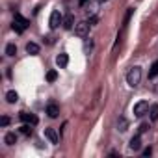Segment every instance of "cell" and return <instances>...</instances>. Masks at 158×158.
Returning a JSON list of instances; mask_svg holds the SVG:
<instances>
[{
	"label": "cell",
	"mask_w": 158,
	"mask_h": 158,
	"mask_svg": "<svg viewBox=\"0 0 158 158\" xmlns=\"http://www.w3.org/2000/svg\"><path fill=\"white\" fill-rule=\"evenodd\" d=\"M4 141H6V145H15V143H17V136H15V132H8L6 138H4Z\"/></svg>",
	"instance_id": "obj_14"
},
{
	"label": "cell",
	"mask_w": 158,
	"mask_h": 158,
	"mask_svg": "<svg viewBox=\"0 0 158 158\" xmlns=\"http://www.w3.org/2000/svg\"><path fill=\"white\" fill-rule=\"evenodd\" d=\"M151 154H152V149H151V147L143 149V156H151Z\"/></svg>",
	"instance_id": "obj_25"
},
{
	"label": "cell",
	"mask_w": 158,
	"mask_h": 158,
	"mask_svg": "<svg viewBox=\"0 0 158 158\" xmlns=\"http://www.w3.org/2000/svg\"><path fill=\"white\" fill-rule=\"evenodd\" d=\"M104 2H108V0H99V4H104Z\"/></svg>",
	"instance_id": "obj_27"
},
{
	"label": "cell",
	"mask_w": 158,
	"mask_h": 158,
	"mask_svg": "<svg viewBox=\"0 0 158 158\" xmlns=\"http://www.w3.org/2000/svg\"><path fill=\"white\" fill-rule=\"evenodd\" d=\"M156 74H158V61L152 63V67H151V71H149V78H154Z\"/></svg>",
	"instance_id": "obj_18"
},
{
	"label": "cell",
	"mask_w": 158,
	"mask_h": 158,
	"mask_svg": "<svg viewBox=\"0 0 158 158\" xmlns=\"http://www.w3.org/2000/svg\"><path fill=\"white\" fill-rule=\"evenodd\" d=\"M6 54H8V56H15V54H17V47H15L13 43L6 45Z\"/></svg>",
	"instance_id": "obj_16"
},
{
	"label": "cell",
	"mask_w": 158,
	"mask_h": 158,
	"mask_svg": "<svg viewBox=\"0 0 158 158\" xmlns=\"http://www.w3.org/2000/svg\"><path fill=\"white\" fill-rule=\"evenodd\" d=\"M26 52L32 54V56L39 54V45H37V43H28V45H26Z\"/></svg>",
	"instance_id": "obj_12"
},
{
	"label": "cell",
	"mask_w": 158,
	"mask_h": 158,
	"mask_svg": "<svg viewBox=\"0 0 158 158\" xmlns=\"http://www.w3.org/2000/svg\"><path fill=\"white\" fill-rule=\"evenodd\" d=\"M56 63H58V67H67V63H69V56H67L65 52H61V54L56 58Z\"/></svg>",
	"instance_id": "obj_11"
},
{
	"label": "cell",
	"mask_w": 158,
	"mask_h": 158,
	"mask_svg": "<svg viewBox=\"0 0 158 158\" xmlns=\"http://www.w3.org/2000/svg\"><path fill=\"white\" fill-rule=\"evenodd\" d=\"M30 26V21L28 19H24L21 13H15V19H13V24H11V28H13V32H17V34H23L26 28Z\"/></svg>",
	"instance_id": "obj_2"
},
{
	"label": "cell",
	"mask_w": 158,
	"mask_h": 158,
	"mask_svg": "<svg viewBox=\"0 0 158 158\" xmlns=\"http://www.w3.org/2000/svg\"><path fill=\"white\" fill-rule=\"evenodd\" d=\"M21 132H23L24 136H32V128H30V123H24V125L21 127Z\"/></svg>",
	"instance_id": "obj_17"
},
{
	"label": "cell",
	"mask_w": 158,
	"mask_h": 158,
	"mask_svg": "<svg viewBox=\"0 0 158 158\" xmlns=\"http://www.w3.org/2000/svg\"><path fill=\"white\" fill-rule=\"evenodd\" d=\"M128 147H130V151H139V149H141V138H139V134H136V136L130 139Z\"/></svg>",
	"instance_id": "obj_9"
},
{
	"label": "cell",
	"mask_w": 158,
	"mask_h": 158,
	"mask_svg": "<svg viewBox=\"0 0 158 158\" xmlns=\"http://www.w3.org/2000/svg\"><path fill=\"white\" fill-rule=\"evenodd\" d=\"M74 34L78 37H86L89 34V23L88 21H82V23H76L74 24Z\"/></svg>",
	"instance_id": "obj_3"
},
{
	"label": "cell",
	"mask_w": 158,
	"mask_h": 158,
	"mask_svg": "<svg viewBox=\"0 0 158 158\" xmlns=\"http://www.w3.org/2000/svg\"><path fill=\"white\" fill-rule=\"evenodd\" d=\"M117 127H119V130H121V132H125V130H127V127H128V121L121 117V119H119V123H117Z\"/></svg>",
	"instance_id": "obj_20"
},
{
	"label": "cell",
	"mask_w": 158,
	"mask_h": 158,
	"mask_svg": "<svg viewBox=\"0 0 158 158\" xmlns=\"http://www.w3.org/2000/svg\"><path fill=\"white\" fill-rule=\"evenodd\" d=\"M19 117H21V121H23V123L37 125V117H35L34 114H26V112H21V114H19Z\"/></svg>",
	"instance_id": "obj_6"
},
{
	"label": "cell",
	"mask_w": 158,
	"mask_h": 158,
	"mask_svg": "<svg viewBox=\"0 0 158 158\" xmlns=\"http://www.w3.org/2000/svg\"><path fill=\"white\" fill-rule=\"evenodd\" d=\"M147 130H149V123H141V125L138 127V134H139V136H141L143 132H147Z\"/></svg>",
	"instance_id": "obj_22"
},
{
	"label": "cell",
	"mask_w": 158,
	"mask_h": 158,
	"mask_svg": "<svg viewBox=\"0 0 158 158\" xmlns=\"http://www.w3.org/2000/svg\"><path fill=\"white\" fill-rule=\"evenodd\" d=\"M132 13H134V8H130V10L127 11V15H125V21H123V28H127V24H128V21H130Z\"/></svg>",
	"instance_id": "obj_19"
},
{
	"label": "cell",
	"mask_w": 158,
	"mask_h": 158,
	"mask_svg": "<svg viewBox=\"0 0 158 158\" xmlns=\"http://www.w3.org/2000/svg\"><path fill=\"white\" fill-rule=\"evenodd\" d=\"M47 114H48V117H52V119H56V117L60 115V108H58V104H54V102H50V104L47 106Z\"/></svg>",
	"instance_id": "obj_8"
},
{
	"label": "cell",
	"mask_w": 158,
	"mask_h": 158,
	"mask_svg": "<svg viewBox=\"0 0 158 158\" xmlns=\"http://www.w3.org/2000/svg\"><path fill=\"white\" fill-rule=\"evenodd\" d=\"M86 2H88V0H78V4H80V6H84Z\"/></svg>",
	"instance_id": "obj_26"
},
{
	"label": "cell",
	"mask_w": 158,
	"mask_h": 158,
	"mask_svg": "<svg viewBox=\"0 0 158 158\" xmlns=\"http://www.w3.org/2000/svg\"><path fill=\"white\" fill-rule=\"evenodd\" d=\"M61 26H63L65 30H71V28H74V15H65V17H63V23H61Z\"/></svg>",
	"instance_id": "obj_10"
},
{
	"label": "cell",
	"mask_w": 158,
	"mask_h": 158,
	"mask_svg": "<svg viewBox=\"0 0 158 158\" xmlns=\"http://www.w3.org/2000/svg\"><path fill=\"white\" fill-rule=\"evenodd\" d=\"M6 101H8L10 104H15V102L19 101V95H17V91H13V89H11V91H8V93H6Z\"/></svg>",
	"instance_id": "obj_13"
},
{
	"label": "cell",
	"mask_w": 158,
	"mask_h": 158,
	"mask_svg": "<svg viewBox=\"0 0 158 158\" xmlns=\"http://www.w3.org/2000/svg\"><path fill=\"white\" fill-rule=\"evenodd\" d=\"M0 125H2V127H8V125H10V117H8V115H2V119H0Z\"/></svg>",
	"instance_id": "obj_23"
},
{
	"label": "cell",
	"mask_w": 158,
	"mask_h": 158,
	"mask_svg": "<svg viewBox=\"0 0 158 158\" xmlns=\"http://www.w3.org/2000/svg\"><path fill=\"white\" fill-rule=\"evenodd\" d=\"M56 78H58V73H56V71H48V73H47V80H48V82H54Z\"/></svg>",
	"instance_id": "obj_21"
},
{
	"label": "cell",
	"mask_w": 158,
	"mask_h": 158,
	"mask_svg": "<svg viewBox=\"0 0 158 158\" xmlns=\"http://www.w3.org/2000/svg\"><path fill=\"white\" fill-rule=\"evenodd\" d=\"M45 136H47V138H48V141H50V143H54V145L60 141V138H58V132H56L54 128H45Z\"/></svg>",
	"instance_id": "obj_7"
},
{
	"label": "cell",
	"mask_w": 158,
	"mask_h": 158,
	"mask_svg": "<svg viewBox=\"0 0 158 158\" xmlns=\"http://www.w3.org/2000/svg\"><path fill=\"white\" fill-rule=\"evenodd\" d=\"M139 82H141V67H132L128 73H127V84L130 86V88H138L139 86Z\"/></svg>",
	"instance_id": "obj_1"
},
{
	"label": "cell",
	"mask_w": 158,
	"mask_h": 158,
	"mask_svg": "<svg viewBox=\"0 0 158 158\" xmlns=\"http://www.w3.org/2000/svg\"><path fill=\"white\" fill-rule=\"evenodd\" d=\"M63 23V17H61V13L58 11V10H54L52 13H50V21H48V24H50V28L54 30V28H58L60 24Z\"/></svg>",
	"instance_id": "obj_4"
},
{
	"label": "cell",
	"mask_w": 158,
	"mask_h": 158,
	"mask_svg": "<svg viewBox=\"0 0 158 158\" xmlns=\"http://www.w3.org/2000/svg\"><path fill=\"white\" fill-rule=\"evenodd\" d=\"M147 110H149V102H147V101H139V102L134 104V115H136V117H141Z\"/></svg>",
	"instance_id": "obj_5"
},
{
	"label": "cell",
	"mask_w": 158,
	"mask_h": 158,
	"mask_svg": "<svg viewBox=\"0 0 158 158\" xmlns=\"http://www.w3.org/2000/svg\"><path fill=\"white\" fill-rule=\"evenodd\" d=\"M149 114H151V121H156L158 119V104H152L151 110H149Z\"/></svg>",
	"instance_id": "obj_15"
},
{
	"label": "cell",
	"mask_w": 158,
	"mask_h": 158,
	"mask_svg": "<svg viewBox=\"0 0 158 158\" xmlns=\"http://www.w3.org/2000/svg\"><path fill=\"white\" fill-rule=\"evenodd\" d=\"M97 21H99V17H97V15H91V17L88 19V23H89V26H93V24H97Z\"/></svg>",
	"instance_id": "obj_24"
}]
</instances>
